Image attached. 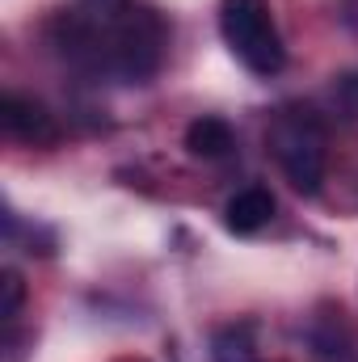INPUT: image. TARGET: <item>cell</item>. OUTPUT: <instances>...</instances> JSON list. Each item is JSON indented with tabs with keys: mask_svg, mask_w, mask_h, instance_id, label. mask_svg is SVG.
Masks as SVG:
<instances>
[{
	"mask_svg": "<svg viewBox=\"0 0 358 362\" xmlns=\"http://www.w3.org/2000/svg\"><path fill=\"white\" fill-rule=\"evenodd\" d=\"M51 42L72 68L89 76L144 85L165 64L169 21L139 0H105V4L76 0V8L55 13Z\"/></svg>",
	"mask_w": 358,
	"mask_h": 362,
	"instance_id": "obj_1",
	"label": "cell"
},
{
	"mask_svg": "<svg viewBox=\"0 0 358 362\" xmlns=\"http://www.w3.org/2000/svg\"><path fill=\"white\" fill-rule=\"evenodd\" d=\"M266 148L274 152L278 169L299 194H316L325 181V160H329V135L325 122L312 110H282L266 131Z\"/></svg>",
	"mask_w": 358,
	"mask_h": 362,
	"instance_id": "obj_2",
	"label": "cell"
},
{
	"mask_svg": "<svg viewBox=\"0 0 358 362\" xmlns=\"http://www.w3.org/2000/svg\"><path fill=\"white\" fill-rule=\"evenodd\" d=\"M219 34L228 51L253 72V76H278L287 64L282 34L274 25L270 0H219Z\"/></svg>",
	"mask_w": 358,
	"mask_h": 362,
	"instance_id": "obj_3",
	"label": "cell"
},
{
	"mask_svg": "<svg viewBox=\"0 0 358 362\" xmlns=\"http://www.w3.org/2000/svg\"><path fill=\"white\" fill-rule=\"evenodd\" d=\"M0 122L13 139L21 144H55V118L42 101L34 97H21V93H8L0 101Z\"/></svg>",
	"mask_w": 358,
	"mask_h": 362,
	"instance_id": "obj_4",
	"label": "cell"
},
{
	"mask_svg": "<svg viewBox=\"0 0 358 362\" xmlns=\"http://www.w3.org/2000/svg\"><path fill=\"white\" fill-rule=\"evenodd\" d=\"M274 194H270L266 185H249V189H241L236 198H228V206H224V223H228V232H236V236H253V232H262L270 219H274Z\"/></svg>",
	"mask_w": 358,
	"mask_h": 362,
	"instance_id": "obj_5",
	"label": "cell"
},
{
	"mask_svg": "<svg viewBox=\"0 0 358 362\" xmlns=\"http://www.w3.org/2000/svg\"><path fill=\"white\" fill-rule=\"evenodd\" d=\"M232 148H236V135L224 118H194L185 127V152L198 160H224L232 156Z\"/></svg>",
	"mask_w": 358,
	"mask_h": 362,
	"instance_id": "obj_6",
	"label": "cell"
},
{
	"mask_svg": "<svg viewBox=\"0 0 358 362\" xmlns=\"http://www.w3.org/2000/svg\"><path fill=\"white\" fill-rule=\"evenodd\" d=\"M312 354L321 362H350V329L342 312H325L312 325Z\"/></svg>",
	"mask_w": 358,
	"mask_h": 362,
	"instance_id": "obj_7",
	"label": "cell"
},
{
	"mask_svg": "<svg viewBox=\"0 0 358 362\" xmlns=\"http://www.w3.org/2000/svg\"><path fill=\"white\" fill-rule=\"evenodd\" d=\"M211 358L215 362H258L253 358L249 337H245L241 329H224V333H215V341H211Z\"/></svg>",
	"mask_w": 358,
	"mask_h": 362,
	"instance_id": "obj_8",
	"label": "cell"
},
{
	"mask_svg": "<svg viewBox=\"0 0 358 362\" xmlns=\"http://www.w3.org/2000/svg\"><path fill=\"white\" fill-rule=\"evenodd\" d=\"M0 291H4L0 316L13 325V320L21 316V303H25V282H21V274H17V270H4V282H0Z\"/></svg>",
	"mask_w": 358,
	"mask_h": 362,
	"instance_id": "obj_9",
	"label": "cell"
},
{
	"mask_svg": "<svg viewBox=\"0 0 358 362\" xmlns=\"http://www.w3.org/2000/svg\"><path fill=\"white\" fill-rule=\"evenodd\" d=\"M333 101L346 118H358V72H346L337 85H333Z\"/></svg>",
	"mask_w": 358,
	"mask_h": 362,
	"instance_id": "obj_10",
	"label": "cell"
}]
</instances>
